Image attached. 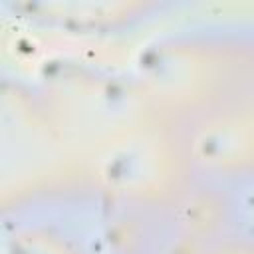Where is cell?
<instances>
[{
  "label": "cell",
  "mask_w": 254,
  "mask_h": 254,
  "mask_svg": "<svg viewBox=\"0 0 254 254\" xmlns=\"http://www.w3.org/2000/svg\"><path fill=\"white\" fill-rule=\"evenodd\" d=\"M198 149L208 163H230L244 159L252 147V133L244 125L220 123L208 127L196 141Z\"/></svg>",
  "instance_id": "1"
}]
</instances>
